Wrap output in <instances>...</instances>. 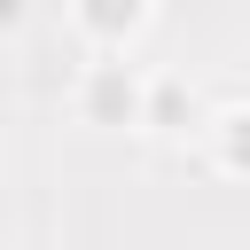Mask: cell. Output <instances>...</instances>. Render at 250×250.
Returning a JSON list of instances; mask_svg holds the SVG:
<instances>
[{
    "label": "cell",
    "mask_w": 250,
    "mask_h": 250,
    "mask_svg": "<svg viewBox=\"0 0 250 250\" xmlns=\"http://www.w3.org/2000/svg\"><path fill=\"white\" fill-rule=\"evenodd\" d=\"M23 23H31V0H0V39H16Z\"/></svg>",
    "instance_id": "5"
},
{
    "label": "cell",
    "mask_w": 250,
    "mask_h": 250,
    "mask_svg": "<svg viewBox=\"0 0 250 250\" xmlns=\"http://www.w3.org/2000/svg\"><path fill=\"white\" fill-rule=\"evenodd\" d=\"M70 23H78V39H94L102 55H125V47L156 23V0H70Z\"/></svg>",
    "instance_id": "2"
},
{
    "label": "cell",
    "mask_w": 250,
    "mask_h": 250,
    "mask_svg": "<svg viewBox=\"0 0 250 250\" xmlns=\"http://www.w3.org/2000/svg\"><path fill=\"white\" fill-rule=\"evenodd\" d=\"M195 125H211V117H203V102H195V86H188L180 70H156V78H148L141 133H156V141H180V133H195Z\"/></svg>",
    "instance_id": "3"
},
{
    "label": "cell",
    "mask_w": 250,
    "mask_h": 250,
    "mask_svg": "<svg viewBox=\"0 0 250 250\" xmlns=\"http://www.w3.org/2000/svg\"><path fill=\"white\" fill-rule=\"evenodd\" d=\"M78 125H102V133H117V125H141V109H148V78L125 62V55H94L86 70H78Z\"/></svg>",
    "instance_id": "1"
},
{
    "label": "cell",
    "mask_w": 250,
    "mask_h": 250,
    "mask_svg": "<svg viewBox=\"0 0 250 250\" xmlns=\"http://www.w3.org/2000/svg\"><path fill=\"white\" fill-rule=\"evenodd\" d=\"M203 141H211V164H219V172L250 180V102H227V109H211Z\"/></svg>",
    "instance_id": "4"
}]
</instances>
